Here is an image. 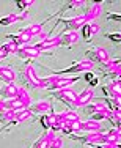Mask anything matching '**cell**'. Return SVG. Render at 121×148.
Here are the masks:
<instances>
[{
    "mask_svg": "<svg viewBox=\"0 0 121 148\" xmlns=\"http://www.w3.org/2000/svg\"><path fill=\"white\" fill-rule=\"evenodd\" d=\"M88 22H93V21H91L90 16L85 13V14L71 17V19H58V21H57V24H55V27L60 25V24H65V30H63L62 33H65V32H77L82 25H85V24H88ZM55 27H54V29H55Z\"/></svg>",
    "mask_w": 121,
    "mask_h": 148,
    "instance_id": "1",
    "label": "cell"
},
{
    "mask_svg": "<svg viewBox=\"0 0 121 148\" xmlns=\"http://www.w3.org/2000/svg\"><path fill=\"white\" fill-rule=\"evenodd\" d=\"M93 68H94V63L90 62V60H87V58H83V60H80V62H76L72 66H69V68H66V69H62V71H55L54 74H57V76H65V74L90 73Z\"/></svg>",
    "mask_w": 121,
    "mask_h": 148,
    "instance_id": "2",
    "label": "cell"
},
{
    "mask_svg": "<svg viewBox=\"0 0 121 148\" xmlns=\"http://www.w3.org/2000/svg\"><path fill=\"white\" fill-rule=\"evenodd\" d=\"M71 139L79 140L85 145H102L104 143V132H93V134H85V136H74L71 134Z\"/></svg>",
    "mask_w": 121,
    "mask_h": 148,
    "instance_id": "3",
    "label": "cell"
},
{
    "mask_svg": "<svg viewBox=\"0 0 121 148\" xmlns=\"http://www.w3.org/2000/svg\"><path fill=\"white\" fill-rule=\"evenodd\" d=\"M87 60H90V62H98V63H102V65H105V63L110 60V55L109 52L105 51V49L102 47H93L90 49V51L87 52Z\"/></svg>",
    "mask_w": 121,
    "mask_h": 148,
    "instance_id": "4",
    "label": "cell"
},
{
    "mask_svg": "<svg viewBox=\"0 0 121 148\" xmlns=\"http://www.w3.org/2000/svg\"><path fill=\"white\" fill-rule=\"evenodd\" d=\"M52 96H55L57 99L63 101V103L72 106V107H76V98H77V93L74 90L71 88H63V90H55L52 91Z\"/></svg>",
    "mask_w": 121,
    "mask_h": 148,
    "instance_id": "5",
    "label": "cell"
},
{
    "mask_svg": "<svg viewBox=\"0 0 121 148\" xmlns=\"http://www.w3.org/2000/svg\"><path fill=\"white\" fill-rule=\"evenodd\" d=\"M79 79H80L79 76H74V77H65V76H58V79H57L55 82L52 84V85L49 87L47 90H51V91H55V90L69 88V87L72 85V84H76Z\"/></svg>",
    "mask_w": 121,
    "mask_h": 148,
    "instance_id": "6",
    "label": "cell"
},
{
    "mask_svg": "<svg viewBox=\"0 0 121 148\" xmlns=\"http://www.w3.org/2000/svg\"><path fill=\"white\" fill-rule=\"evenodd\" d=\"M58 46H60V35H57V36H49L46 40H42L41 43L35 44V47L40 52H42V51H51V49L58 47Z\"/></svg>",
    "mask_w": 121,
    "mask_h": 148,
    "instance_id": "7",
    "label": "cell"
},
{
    "mask_svg": "<svg viewBox=\"0 0 121 148\" xmlns=\"http://www.w3.org/2000/svg\"><path fill=\"white\" fill-rule=\"evenodd\" d=\"M51 107H52V104L49 103V101H36V103L30 104L28 110L33 115H40V114L44 115V114H47V112H51Z\"/></svg>",
    "mask_w": 121,
    "mask_h": 148,
    "instance_id": "8",
    "label": "cell"
},
{
    "mask_svg": "<svg viewBox=\"0 0 121 148\" xmlns=\"http://www.w3.org/2000/svg\"><path fill=\"white\" fill-rule=\"evenodd\" d=\"M93 96H94V93H93L91 88L82 90L80 93L77 95V98H76V107H85V106H88L90 101L93 99Z\"/></svg>",
    "mask_w": 121,
    "mask_h": 148,
    "instance_id": "9",
    "label": "cell"
},
{
    "mask_svg": "<svg viewBox=\"0 0 121 148\" xmlns=\"http://www.w3.org/2000/svg\"><path fill=\"white\" fill-rule=\"evenodd\" d=\"M24 77H25V80L28 84H30L33 88H38V84H40V77H38L36 71H35V66L31 65H27L25 68H24Z\"/></svg>",
    "mask_w": 121,
    "mask_h": 148,
    "instance_id": "10",
    "label": "cell"
},
{
    "mask_svg": "<svg viewBox=\"0 0 121 148\" xmlns=\"http://www.w3.org/2000/svg\"><path fill=\"white\" fill-rule=\"evenodd\" d=\"M8 38L11 43H14L17 46V47H22V46H27L28 43L31 41V36H28L27 33H24V32H17V33H14V35H8Z\"/></svg>",
    "mask_w": 121,
    "mask_h": 148,
    "instance_id": "11",
    "label": "cell"
},
{
    "mask_svg": "<svg viewBox=\"0 0 121 148\" xmlns=\"http://www.w3.org/2000/svg\"><path fill=\"white\" fill-rule=\"evenodd\" d=\"M17 55L22 58H38L41 55V52L38 51L35 46H22V47H19V51H17Z\"/></svg>",
    "mask_w": 121,
    "mask_h": 148,
    "instance_id": "12",
    "label": "cell"
},
{
    "mask_svg": "<svg viewBox=\"0 0 121 148\" xmlns=\"http://www.w3.org/2000/svg\"><path fill=\"white\" fill-rule=\"evenodd\" d=\"M79 41V33L77 32H65L60 35V46H72Z\"/></svg>",
    "mask_w": 121,
    "mask_h": 148,
    "instance_id": "13",
    "label": "cell"
},
{
    "mask_svg": "<svg viewBox=\"0 0 121 148\" xmlns=\"http://www.w3.org/2000/svg\"><path fill=\"white\" fill-rule=\"evenodd\" d=\"M80 131L93 134V132H101V121H93V120H85L80 125Z\"/></svg>",
    "mask_w": 121,
    "mask_h": 148,
    "instance_id": "14",
    "label": "cell"
},
{
    "mask_svg": "<svg viewBox=\"0 0 121 148\" xmlns=\"http://www.w3.org/2000/svg\"><path fill=\"white\" fill-rule=\"evenodd\" d=\"M16 73L13 71L11 66H0V80L5 84H14Z\"/></svg>",
    "mask_w": 121,
    "mask_h": 148,
    "instance_id": "15",
    "label": "cell"
},
{
    "mask_svg": "<svg viewBox=\"0 0 121 148\" xmlns=\"http://www.w3.org/2000/svg\"><path fill=\"white\" fill-rule=\"evenodd\" d=\"M102 145H120V129H110L104 132V143Z\"/></svg>",
    "mask_w": 121,
    "mask_h": 148,
    "instance_id": "16",
    "label": "cell"
},
{
    "mask_svg": "<svg viewBox=\"0 0 121 148\" xmlns=\"http://www.w3.org/2000/svg\"><path fill=\"white\" fill-rule=\"evenodd\" d=\"M80 30L83 32V38H85V40H90L93 35L99 33L101 27H99L98 22H88V24H85V25H82Z\"/></svg>",
    "mask_w": 121,
    "mask_h": 148,
    "instance_id": "17",
    "label": "cell"
},
{
    "mask_svg": "<svg viewBox=\"0 0 121 148\" xmlns=\"http://www.w3.org/2000/svg\"><path fill=\"white\" fill-rule=\"evenodd\" d=\"M17 90H19V87H16L14 84H5L0 88V96H3L5 99H13V98H16Z\"/></svg>",
    "mask_w": 121,
    "mask_h": 148,
    "instance_id": "18",
    "label": "cell"
},
{
    "mask_svg": "<svg viewBox=\"0 0 121 148\" xmlns=\"http://www.w3.org/2000/svg\"><path fill=\"white\" fill-rule=\"evenodd\" d=\"M54 137H55V132H52V131H44V134H42L40 139H38L36 142L33 143V147H31V148H47L49 142H51Z\"/></svg>",
    "mask_w": 121,
    "mask_h": 148,
    "instance_id": "19",
    "label": "cell"
},
{
    "mask_svg": "<svg viewBox=\"0 0 121 148\" xmlns=\"http://www.w3.org/2000/svg\"><path fill=\"white\" fill-rule=\"evenodd\" d=\"M31 117H33V114H31L28 109H22V110H16L13 115V121L11 125H17V123H24L27 121V120H30Z\"/></svg>",
    "mask_w": 121,
    "mask_h": 148,
    "instance_id": "20",
    "label": "cell"
},
{
    "mask_svg": "<svg viewBox=\"0 0 121 148\" xmlns=\"http://www.w3.org/2000/svg\"><path fill=\"white\" fill-rule=\"evenodd\" d=\"M42 25L44 24L40 22V24H30V25L24 27V29H21V32H24V33H27L28 36H40V35L42 33Z\"/></svg>",
    "mask_w": 121,
    "mask_h": 148,
    "instance_id": "21",
    "label": "cell"
},
{
    "mask_svg": "<svg viewBox=\"0 0 121 148\" xmlns=\"http://www.w3.org/2000/svg\"><path fill=\"white\" fill-rule=\"evenodd\" d=\"M55 114H54V110H51L49 114H44L42 117L40 118V121H41V126L44 128V131H49L51 129V126L54 125V121H55Z\"/></svg>",
    "mask_w": 121,
    "mask_h": 148,
    "instance_id": "22",
    "label": "cell"
},
{
    "mask_svg": "<svg viewBox=\"0 0 121 148\" xmlns=\"http://www.w3.org/2000/svg\"><path fill=\"white\" fill-rule=\"evenodd\" d=\"M16 99L21 101V103H22V106H24L25 109H28V107H30V104H31V98H30V95L27 93L25 88H19V90H17Z\"/></svg>",
    "mask_w": 121,
    "mask_h": 148,
    "instance_id": "23",
    "label": "cell"
},
{
    "mask_svg": "<svg viewBox=\"0 0 121 148\" xmlns=\"http://www.w3.org/2000/svg\"><path fill=\"white\" fill-rule=\"evenodd\" d=\"M101 13H102V3L101 2H96L93 6H90V8H88L87 14L90 16V19L94 22V19H98V17L101 16Z\"/></svg>",
    "mask_w": 121,
    "mask_h": 148,
    "instance_id": "24",
    "label": "cell"
},
{
    "mask_svg": "<svg viewBox=\"0 0 121 148\" xmlns=\"http://www.w3.org/2000/svg\"><path fill=\"white\" fill-rule=\"evenodd\" d=\"M17 22V13H10V14L3 16L2 19H0V25H11V24Z\"/></svg>",
    "mask_w": 121,
    "mask_h": 148,
    "instance_id": "25",
    "label": "cell"
},
{
    "mask_svg": "<svg viewBox=\"0 0 121 148\" xmlns=\"http://www.w3.org/2000/svg\"><path fill=\"white\" fill-rule=\"evenodd\" d=\"M107 107H109V106H104V104H101V103L85 106V109H87V112L90 115H93V114H96V112H99V110H104V109H107Z\"/></svg>",
    "mask_w": 121,
    "mask_h": 148,
    "instance_id": "26",
    "label": "cell"
},
{
    "mask_svg": "<svg viewBox=\"0 0 121 148\" xmlns=\"http://www.w3.org/2000/svg\"><path fill=\"white\" fill-rule=\"evenodd\" d=\"M13 110H8V109H3L0 112V123H6V121H13Z\"/></svg>",
    "mask_w": 121,
    "mask_h": 148,
    "instance_id": "27",
    "label": "cell"
},
{
    "mask_svg": "<svg viewBox=\"0 0 121 148\" xmlns=\"http://www.w3.org/2000/svg\"><path fill=\"white\" fill-rule=\"evenodd\" d=\"M0 47H2L3 51L6 52V54H17V51H19V47H17V46L14 44V43H11V41H10V43L2 44Z\"/></svg>",
    "mask_w": 121,
    "mask_h": 148,
    "instance_id": "28",
    "label": "cell"
},
{
    "mask_svg": "<svg viewBox=\"0 0 121 148\" xmlns=\"http://www.w3.org/2000/svg\"><path fill=\"white\" fill-rule=\"evenodd\" d=\"M62 147H63V139L58 137V136H55L47 145V148H62Z\"/></svg>",
    "mask_w": 121,
    "mask_h": 148,
    "instance_id": "29",
    "label": "cell"
},
{
    "mask_svg": "<svg viewBox=\"0 0 121 148\" xmlns=\"http://www.w3.org/2000/svg\"><path fill=\"white\" fill-rule=\"evenodd\" d=\"M16 5L21 11H27V6H31L33 2H31V0H19V2H16Z\"/></svg>",
    "mask_w": 121,
    "mask_h": 148,
    "instance_id": "30",
    "label": "cell"
},
{
    "mask_svg": "<svg viewBox=\"0 0 121 148\" xmlns=\"http://www.w3.org/2000/svg\"><path fill=\"white\" fill-rule=\"evenodd\" d=\"M80 125H82V120H77V121H72V123H69V129H71V132H80Z\"/></svg>",
    "mask_w": 121,
    "mask_h": 148,
    "instance_id": "31",
    "label": "cell"
},
{
    "mask_svg": "<svg viewBox=\"0 0 121 148\" xmlns=\"http://www.w3.org/2000/svg\"><path fill=\"white\" fill-rule=\"evenodd\" d=\"M120 36H121L120 33H115V35H109V38H110V40L116 41V43H118V41H120Z\"/></svg>",
    "mask_w": 121,
    "mask_h": 148,
    "instance_id": "32",
    "label": "cell"
},
{
    "mask_svg": "<svg viewBox=\"0 0 121 148\" xmlns=\"http://www.w3.org/2000/svg\"><path fill=\"white\" fill-rule=\"evenodd\" d=\"M6 55H8V54H6V52H5V51H3V49H2V47H0V60H3V58H5V57H6Z\"/></svg>",
    "mask_w": 121,
    "mask_h": 148,
    "instance_id": "33",
    "label": "cell"
},
{
    "mask_svg": "<svg viewBox=\"0 0 121 148\" xmlns=\"http://www.w3.org/2000/svg\"><path fill=\"white\" fill-rule=\"evenodd\" d=\"M109 19H115V21H120L121 17H120V14H109Z\"/></svg>",
    "mask_w": 121,
    "mask_h": 148,
    "instance_id": "34",
    "label": "cell"
},
{
    "mask_svg": "<svg viewBox=\"0 0 121 148\" xmlns=\"http://www.w3.org/2000/svg\"><path fill=\"white\" fill-rule=\"evenodd\" d=\"M3 109H5V107H3V101H0V112H2Z\"/></svg>",
    "mask_w": 121,
    "mask_h": 148,
    "instance_id": "35",
    "label": "cell"
},
{
    "mask_svg": "<svg viewBox=\"0 0 121 148\" xmlns=\"http://www.w3.org/2000/svg\"><path fill=\"white\" fill-rule=\"evenodd\" d=\"M91 148H102L101 145H96V147H91Z\"/></svg>",
    "mask_w": 121,
    "mask_h": 148,
    "instance_id": "36",
    "label": "cell"
}]
</instances>
